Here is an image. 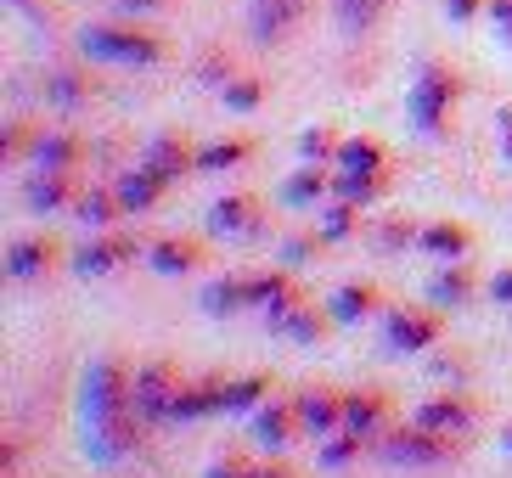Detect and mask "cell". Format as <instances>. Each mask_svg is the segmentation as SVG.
Instances as JSON below:
<instances>
[{"label": "cell", "mask_w": 512, "mask_h": 478, "mask_svg": "<svg viewBox=\"0 0 512 478\" xmlns=\"http://www.w3.org/2000/svg\"><path fill=\"white\" fill-rule=\"evenodd\" d=\"M79 422H85V456H91V462L113 467L136 450L141 417H136V405H130V372H124L113 355L85 366V383H79Z\"/></svg>", "instance_id": "1"}, {"label": "cell", "mask_w": 512, "mask_h": 478, "mask_svg": "<svg viewBox=\"0 0 512 478\" xmlns=\"http://www.w3.org/2000/svg\"><path fill=\"white\" fill-rule=\"evenodd\" d=\"M456 96H462V79H456L451 68L428 62V68L411 79V90H406V119L417 124V135H439V130H445Z\"/></svg>", "instance_id": "2"}, {"label": "cell", "mask_w": 512, "mask_h": 478, "mask_svg": "<svg viewBox=\"0 0 512 478\" xmlns=\"http://www.w3.org/2000/svg\"><path fill=\"white\" fill-rule=\"evenodd\" d=\"M79 51L96 62H124V68H152V62H164V40L147 29H79Z\"/></svg>", "instance_id": "3"}, {"label": "cell", "mask_w": 512, "mask_h": 478, "mask_svg": "<svg viewBox=\"0 0 512 478\" xmlns=\"http://www.w3.org/2000/svg\"><path fill=\"white\" fill-rule=\"evenodd\" d=\"M377 456L389 467H439L456 456V439L451 434H434V428H394V434L377 439Z\"/></svg>", "instance_id": "4"}, {"label": "cell", "mask_w": 512, "mask_h": 478, "mask_svg": "<svg viewBox=\"0 0 512 478\" xmlns=\"http://www.w3.org/2000/svg\"><path fill=\"white\" fill-rule=\"evenodd\" d=\"M175 394H181V377H175L169 360H147V366H136V377H130V405H136L141 422H169Z\"/></svg>", "instance_id": "5"}, {"label": "cell", "mask_w": 512, "mask_h": 478, "mask_svg": "<svg viewBox=\"0 0 512 478\" xmlns=\"http://www.w3.org/2000/svg\"><path fill=\"white\" fill-rule=\"evenodd\" d=\"M310 0H248V29H254L259 45H276L304 23Z\"/></svg>", "instance_id": "6"}, {"label": "cell", "mask_w": 512, "mask_h": 478, "mask_svg": "<svg viewBox=\"0 0 512 478\" xmlns=\"http://www.w3.org/2000/svg\"><path fill=\"white\" fill-rule=\"evenodd\" d=\"M439 332H445V321L428 310H394L389 327H383V344L394 349V355H417V349L439 344Z\"/></svg>", "instance_id": "7"}, {"label": "cell", "mask_w": 512, "mask_h": 478, "mask_svg": "<svg viewBox=\"0 0 512 478\" xmlns=\"http://www.w3.org/2000/svg\"><path fill=\"white\" fill-rule=\"evenodd\" d=\"M411 422H417V428H434V434L467 439L473 422H479V411H473V400H462V394H439V400H422Z\"/></svg>", "instance_id": "8"}, {"label": "cell", "mask_w": 512, "mask_h": 478, "mask_svg": "<svg viewBox=\"0 0 512 478\" xmlns=\"http://www.w3.org/2000/svg\"><path fill=\"white\" fill-rule=\"evenodd\" d=\"M293 411H299V428L310 439H332L344 428V394H332V389H304L293 400Z\"/></svg>", "instance_id": "9"}, {"label": "cell", "mask_w": 512, "mask_h": 478, "mask_svg": "<svg viewBox=\"0 0 512 478\" xmlns=\"http://www.w3.org/2000/svg\"><path fill=\"white\" fill-rule=\"evenodd\" d=\"M344 428L361 439H383V428H389V394H377V389L344 394Z\"/></svg>", "instance_id": "10"}, {"label": "cell", "mask_w": 512, "mask_h": 478, "mask_svg": "<svg viewBox=\"0 0 512 478\" xmlns=\"http://www.w3.org/2000/svg\"><path fill=\"white\" fill-rule=\"evenodd\" d=\"M68 197H74V180H68V169H34L29 186H23V203H29V214H57V209H68Z\"/></svg>", "instance_id": "11"}, {"label": "cell", "mask_w": 512, "mask_h": 478, "mask_svg": "<svg viewBox=\"0 0 512 478\" xmlns=\"http://www.w3.org/2000/svg\"><path fill=\"white\" fill-rule=\"evenodd\" d=\"M209 231H220V237H254L259 231V197H248V192L220 197L209 209Z\"/></svg>", "instance_id": "12"}, {"label": "cell", "mask_w": 512, "mask_h": 478, "mask_svg": "<svg viewBox=\"0 0 512 478\" xmlns=\"http://www.w3.org/2000/svg\"><path fill=\"white\" fill-rule=\"evenodd\" d=\"M141 164H147V169H152V175H158V180H181L186 169H192V175H197V152L186 147L181 135H158V141H152V147H147V158H141Z\"/></svg>", "instance_id": "13"}, {"label": "cell", "mask_w": 512, "mask_h": 478, "mask_svg": "<svg viewBox=\"0 0 512 478\" xmlns=\"http://www.w3.org/2000/svg\"><path fill=\"white\" fill-rule=\"evenodd\" d=\"M124 259H136V242L130 237H102V242H85L74 254V270L79 276H107V270H119Z\"/></svg>", "instance_id": "14"}, {"label": "cell", "mask_w": 512, "mask_h": 478, "mask_svg": "<svg viewBox=\"0 0 512 478\" xmlns=\"http://www.w3.org/2000/svg\"><path fill=\"white\" fill-rule=\"evenodd\" d=\"M214 411H226V383H192V389L175 394L169 405V422H203Z\"/></svg>", "instance_id": "15"}, {"label": "cell", "mask_w": 512, "mask_h": 478, "mask_svg": "<svg viewBox=\"0 0 512 478\" xmlns=\"http://www.w3.org/2000/svg\"><path fill=\"white\" fill-rule=\"evenodd\" d=\"M332 164L344 169V175H383L389 152H383V141H372V135H349V141H338V158H332Z\"/></svg>", "instance_id": "16"}, {"label": "cell", "mask_w": 512, "mask_h": 478, "mask_svg": "<svg viewBox=\"0 0 512 478\" xmlns=\"http://www.w3.org/2000/svg\"><path fill=\"white\" fill-rule=\"evenodd\" d=\"M164 186H169V180H158L147 164H141V169H130V175H119V186H113V192H119V209L124 214H147L152 203L164 197Z\"/></svg>", "instance_id": "17"}, {"label": "cell", "mask_w": 512, "mask_h": 478, "mask_svg": "<svg viewBox=\"0 0 512 478\" xmlns=\"http://www.w3.org/2000/svg\"><path fill=\"white\" fill-rule=\"evenodd\" d=\"M51 242H40V237H23V242H12V254H6V276L12 282H40L51 270Z\"/></svg>", "instance_id": "18"}, {"label": "cell", "mask_w": 512, "mask_h": 478, "mask_svg": "<svg viewBox=\"0 0 512 478\" xmlns=\"http://www.w3.org/2000/svg\"><path fill=\"white\" fill-rule=\"evenodd\" d=\"M248 304H259L271 321H282L299 304V287L287 282V276H248Z\"/></svg>", "instance_id": "19"}, {"label": "cell", "mask_w": 512, "mask_h": 478, "mask_svg": "<svg viewBox=\"0 0 512 478\" xmlns=\"http://www.w3.org/2000/svg\"><path fill=\"white\" fill-rule=\"evenodd\" d=\"M293 428H299V411H293V400L287 405H265L254 417V439L265 450H282V445H293Z\"/></svg>", "instance_id": "20"}, {"label": "cell", "mask_w": 512, "mask_h": 478, "mask_svg": "<svg viewBox=\"0 0 512 478\" xmlns=\"http://www.w3.org/2000/svg\"><path fill=\"white\" fill-rule=\"evenodd\" d=\"M377 310V287L372 282H349V287H338V293H332V321H338V327H355V321H366V315Z\"/></svg>", "instance_id": "21"}, {"label": "cell", "mask_w": 512, "mask_h": 478, "mask_svg": "<svg viewBox=\"0 0 512 478\" xmlns=\"http://www.w3.org/2000/svg\"><path fill=\"white\" fill-rule=\"evenodd\" d=\"M79 158H85V141L79 135H40L34 141V169H79Z\"/></svg>", "instance_id": "22"}, {"label": "cell", "mask_w": 512, "mask_h": 478, "mask_svg": "<svg viewBox=\"0 0 512 478\" xmlns=\"http://www.w3.org/2000/svg\"><path fill=\"white\" fill-rule=\"evenodd\" d=\"M282 338H293V344H321L327 338V315L316 310V304H293V310L282 315V321H271Z\"/></svg>", "instance_id": "23"}, {"label": "cell", "mask_w": 512, "mask_h": 478, "mask_svg": "<svg viewBox=\"0 0 512 478\" xmlns=\"http://www.w3.org/2000/svg\"><path fill=\"white\" fill-rule=\"evenodd\" d=\"M197 259H203V248H197L192 237H164L152 242V270L158 276H181V270H192Z\"/></svg>", "instance_id": "24"}, {"label": "cell", "mask_w": 512, "mask_h": 478, "mask_svg": "<svg viewBox=\"0 0 512 478\" xmlns=\"http://www.w3.org/2000/svg\"><path fill=\"white\" fill-rule=\"evenodd\" d=\"M417 242L428 248V254H439V259H462L467 248H473V237H467L462 225H451V220H434V225H422V231H417Z\"/></svg>", "instance_id": "25"}, {"label": "cell", "mask_w": 512, "mask_h": 478, "mask_svg": "<svg viewBox=\"0 0 512 478\" xmlns=\"http://www.w3.org/2000/svg\"><path fill=\"white\" fill-rule=\"evenodd\" d=\"M332 12H338V29L344 34H366L377 17L389 12V0H332Z\"/></svg>", "instance_id": "26"}, {"label": "cell", "mask_w": 512, "mask_h": 478, "mask_svg": "<svg viewBox=\"0 0 512 478\" xmlns=\"http://www.w3.org/2000/svg\"><path fill=\"white\" fill-rule=\"evenodd\" d=\"M203 310H209V315H237V310H248V282H237V276H226V282H209V287H203Z\"/></svg>", "instance_id": "27"}, {"label": "cell", "mask_w": 512, "mask_h": 478, "mask_svg": "<svg viewBox=\"0 0 512 478\" xmlns=\"http://www.w3.org/2000/svg\"><path fill=\"white\" fill-rule=\"evenodd\" d=\"M321 197H327V175H321V169H299V175L282 186V203H293V209H310Z\"/></svg>", "instance_id": "28"}, {"label": "cell", "mask_w": 512, "mask_h": 478, "mask_svg": "<svg viewBox=\"0 0 512 478\" xmlns=\"http://www.w3.org/2000/svg\"><path fill=\"white\" fill-rule=\"evenodd\" d=\"M248 141H214V147H203L197 152V175H214V169H231V164H242L248 158Z\"/></svg>", "instance_id": "29"}, {"label": "cell", "mask_w": 512, "mask_h": 478, "mask_svg": "<svg viewBox=\"0 0 512 478\" xmlns=\"http://www.w3.org/2000/svg\"><path fill=\"white\" fill-rule=\"evenodd\" d=\"M332 186H338V197H344V203H372V197L389 192V180H383V175H344V169H338V180H332Z\"/></svg>", "instance_id": "30"}, {"label": "cell", "mask_w": 512, "mask_h": 478, "mask_svg": "<svg viewBox=\"0 0 512 478\" xmlns=\"http://www.w3.org/2000/svg\"><path fill=\"white\" fill-rule=\"evenodd\" d=\"M74 209H79V220L96 225V231H102V225H113V214H124L119 209V192H85Z\"/></svg>", "instance_id": "31"}, {"label": "cell", "mask_w": 512, "mask_h": 478, "mask_svg": "<svg viewBox=\"0 0 512 478\" xmlns=\"http://www.w3.org/2000/svg\"><path fill=\"white\" fill-rule=\"evenodd\" d=\"M361 445H366L361 434H349V428H338V434H332L327 445H321V467H349L355 456H361Z\"/></svg>", "instance_id": "32"}, {"label": "cell", "mask_w": 512, "mask_h": 478, "mask_svg": "<svg viewBox=\"0 0 512 478\" xmlns=\"http://www.w3.org/2000/svg\"><path fill=\"white\" fill-rule=\"evenodd\" d=\"M434 304H462L467 293H473V276H467V265H456V270H445V276H434Z\"/></svg>", "instance_id": "33"}, {"label": "cell", "mask_w": 512, "mask_h": 478, "mask_svg": "<svg viewBox=\"0 0 512 478\" xmlns=\"http://www.w3.org/2000/svg\"><path fill=\"white\" fill-rule=\"evenodd\" d=\"M259 394H271L265 377H237V383H226V411H248V405H259Z\"/></svg>", "instance_id": "34"}, {"label": "cell", "mask_w": 512, "mask_h": 478, "mask_svg": "<svg viewBox=\"0 0 512 478\" xmlns=\"http://www.w3.org/2000/svg\"><path fill=\"white\" fill-rule=\"evenodd\" d=\"M299 152H304V164H327V158H338V135L304 130V135H299Z\"/></svg>", "instance_id": "35"}, {"label": "cell", "mask_w": 512, "mask_h": 478, "mask_svg": "<svg viewBox=\"0 0 512 478\" xmlns=\"http://www.w3.org/2000/svg\"><path fill=\"white\" fill-rule=\"evenodd\" d=\"M349 231H355V203H344V197H338V203L321 214V237L338 242V237H349Z\"/></svg>", "instance_id": "36"}, {"label": "cell", "mask_w": 512, "mask_h": 478, "mask_svg": "<svg viewBox=\"0 0 512 478\" xmlns=\"http://www.w3.org/2000/svg\"><path fill=\"white\" fill-rule=\"evenodd\" d=\"M46 96L68 107V102H85V96H91V85H85L79 74H51V79H46Z\"/></svg>", "instance_id": "37"}, {"label": "cell", "mask_w": 512, "mask_h": 478, "mask_svg": "<svg viewBox=\"0 0 512 478\" xmlns=\"http://www.w3.org/2000/svg\"><path fill=\"white\" fill-rule=\"evenodd\" d=\"M259 102H265V85L259 79H231L226 85V107H237V113H254Z\"/></svg>", "instance_id": "38"}, {"label": "cell", "mask_w": 512, "mask_h": 478, "mask_svg": "<svg viewBox=\"0 0 512 478\" xmlns=\"http://www.w3.org/2000/svg\"><path fill=\"white\" fill-rule=\"evenodd\" d=\"M248 473H254V467L242 462V456H220V462H214L203 478H248Z\"/></svg>", "instance_id": "39"}, {"label": "cell", "mask_w": 512, "mask_h": 478, "mask_svg": "<svg viewBox=\"0 0 512 478\" xmlns=\"http://www.w3.org/2000/svg\"><path fill=\"white\" fill-rule=\"evenodd\" d=\"M490 23H496L501 40H512V0H490Z\"/></svg>", "instance_id": "40"}, {"label": "cell", "mask_w": 512, "mask_h": 478, "mask_svg": "<svg viewBox=\"0 0 512 478\" xmlns=\"http://www.w3.org/2000/svg\"><path fill=\"white\" fill-rule=\"evenodd\" d=\"M377 242H383V248H406V242H411V225H383V237H377Z\"/></svg>", "instance_id": "41"}, {"label": "cell", "mask_w": 512, "mask_h": 478, "mask_svg": "<svg viewBox=\"0 0 512 478\" xmlns=\"http://www.w3.org/2000/svg\"><path fill=\"white\" fill-rule=\"evenodd\" d=\"M490 293H496V304H512V270H501L496 282H490Z\"/></svg>", "instance_id": "42"}, {"label": "cell", "mask_w": 512, "mask_h": 478, "mask_svg": "<svg viewBox=\"0 0 512 478\" xmlns=\"http://www.w3.org/2000/svg\"><path fill=\"white\" fill-rule=\"evenodd\" d=\"M248 478H299V473H293V467H282V462H265V467H254Z\"/></svg>", "instance_id": "43"}, {"label": "cell", "mask_w": 512, "mask_h": 478, "mask_svg": "<svg viewBox=\"0 0 512 478\" xmlns=\"http://www.w3.org/2000/svg\"><path fill=\"white\" fill-rule=\"evenodd\" d=\"M445 12H451V17H456V23H467V17L479 12V0H451V6H445Z\"/></svg>", "instance_id": "44"}, {"label": "cell", "mask_w": 512, "mask_h": 478, "mask_svg": "<svg viewBox=\"0 0 512 478\" xmlns=\"http://www.w3.org/2000/svg\"><path fill=\"white\" fill-rule=\"evenodd\" d=\"M501 152L512 158V107H501Z\"/></svg>", "instance_id": "45"}, {"label": "cell", "mask_w": 512, "mask_h": 478, "mask_svg": "<svg viewBox=\"0 0 512 478\" xmlns=\"http://www.w3.org/2000/svg\"><path fill=\"white\" fill-rule=\"evenodd\" d=\"M147 6H164V0H119V12H147Z\"/></svg>", "instance_id": "46"}, {"label": "cell", "mask_w": 512, "mask_h": 478, "mask_svg": "<svg viewBox=\"0 0 512 478\" xmlns=\"http://www.w3.org/2000/svg\"><path fill=\"white\" fill-rule=\"evenodd\" d=\"M501 450H507V456H512V422H507V428H501Z\"/></svg>", "instance_id": "47"}]
</instances>
